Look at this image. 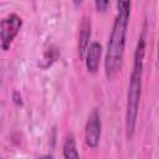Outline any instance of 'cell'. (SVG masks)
Returning <instances> with one entry per match:
<instances>
[{
  "label": "cell",
  "mask_w": 159,
  "mask_h": 159,
  "mask_svg": "<svg viewBox=\"0 0 159 159\" xmlns=\"http://www.w3.org/2000/svg\"><path fill=\"white\" fill-rule=\"evenodd\" d=\"M101 55H102V46L99 42H92L86 52V67L89 73H97L98 67H99V61H101Z\"/></svg>",
  "instance_id": "cell-6"
},
{
  "label": "cell",
  "mask_w": 159,
  "mask_h": 159,
  "mask_svg": "<svg viewBox=\"0 0 159 159\" xmlns=\"http://www.w3.org/2000/svg\"><path fill=\"white\" fill-rule=\"evenodd\" d=\"M62 152H63V158L65 159H81L78 150H77V145H76V140L73 134H68L63 142V147H62Z\"/></svg>",
  "instance_id": "cell-7"
},
{
  "label": "cell",
  "mask_w": 159,
  "mask_h": 159,
  "mask_svg": "<svg viewBox=\"0 0 159 159\" xmlns=\"http://www.w3.org/2000/svg\"><path fill=\"white\" fill-rule=\"evenodd\" d=\"M117 7L118 11L109 35L106 57H104V72L108 80L113 78L120 68L124 55V47H125L127 29L130 16L129 1H117Z\"/></svg>",
  "instance_id": "cell-1"
},
{
  "label": "cell",
  "mask_w": 159,
  "mask_h": 159,
  "mask_svg": "<svg viewBox=\"0 0 159 159\" xmlns=\"http://www.w3.org/2000/svg\"><path fill=\"white\" fill-rule=\"evenodd\" d=\"M22 26V19L15 14L11 12L6 15L1 22H0V45L4 51L9 50L14 39L19 34L20 29Z\"/></svg>",
  "instance_id": "cell-3"
},
{
  "label": "cell",
  "mask_w": 159,
  "mask_h": 159,
  "mask_svg": "<svg viewBox=\"0 0 159 159\" xmlns=\"http://www.w3.org/2000/svg\"><path fill=\"white\" fill-rule=\"evenodd\" d=\"M144 53H145V37L144 32L139 36L135 51H134V61L133 70L129 77L128 92H127V106H125V134L127 138L130 139L135 132L139 102L142 96V86H143V68H144Z\"/></svg>",
  "instance_id": "cell-2"
},
{
  "label": "cell",
  "mask_w": 159,
  "mask_h": 159,
  "mask_svg": "<svg viewBox=\"0 0 159 159\" xmlns=\"http://www.w3.org/2000/svg\"><path fill=\"white\" fill-rule=\"evenodd\" d=\"M157 56L159 58V40H158V47H157Z\"/></svg>",
  "instance_id": "cell-11"
},
{
  "label": "cell",
  "mask_w": 159,
  "mask_h": 159,
  "mask_svg": "<svg viewBox=\"0 0 159 159\" xmlns=\"http://www.w3.org/2000/svg\"><path fill=\"white\" fill-rule=\"evenodd\" d=\"M94 6H96V9L98 11H106L107 7L109 6V1H107V0H97L94 2Z\"/></svg>",
  "instance_id": "cell-8"
},
{
  "label": "cell",
  "mask_w": 159,
  "mask_h": 159,
  "mask_svg": "<svg viewBox=\"0 0 159 159\" xmlns=\"http://www.w3.org/2000/svg\"><path fill=\"white\" fill-rule=\"evenodd\" d=\"M92 34V21L88 15H83L80 24V34H78V56L81 60L86 57V52L89 47V39Z\"/></svg>",
  "instance_id": "cell-5"
},
{
  "label": "cell",
  "mask_w": 159,
  "mask_h": 159,
  "mask_svg": "<svg viewBox=\"0 0 159 159\" xmlns=\"http://www.w3.org/2000/svg\"><path fill=\"white\" fill-rule=\"evenodd\" d=\"M12 99H14V102H15L16 104H21V103H22V101H21V94H20L17 91L14 92V94H12Z\"/></svg>",
  "instance_id": "cell-9"
},
{
  "label": "cell",
  "mask_w": 159,
  "mask_h": 159,
  "mask_svg": "<svg viewBox=\"0 0 159 159\" xmlns=\"http://www.w3.org/2000/svg\"><path fill=\"white\" fill-rule=\"evenodd\" d=\"M101 134H102V122H101V116L97 108H94L91 114L88 116V119L86 122L84 127V140L86 144L89 148H97L101 140Z\"/></svg>",
  "instance_id": "cell-4"
},
{
  "label": "cell",
  "mask_w": 159,
  "mask_h": 159,
  "mask_svg": "<svg viewBox=\"0 0 159 159\" xmlns=\"http://www.w3.org/2000/svg\"><path fill=\"white\" fill-rule=\"evenodd\" d=\"M39 159H53V157L50 155V154H43V155H41Z\"/></svg>",
  "instance_id": "cell-10"
}]
</instances>
